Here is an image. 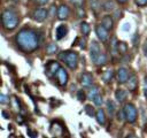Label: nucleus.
<instances>
[{
  "instance_id": "obj_27",
  "label": "nucleus",
  "mask_w": 147,
  "mask_h": 138,
  "mask_svg": "<svg viewBox=\"0 0 147 138\" xmlns=\"http://www.w3.org/2000/svg\"><path fill=\"white\" fill-rule=\"evenodd\" d=\"M98 94V89L94 87V86H91L90 87V91H88V99L90 100H93V98Z\"/></svg>"
},
{
  "instance_id": "obj_19",
  "label": "nucleus",
  "mask_w": 147,
  "mask_h": 138,
  "mask_svg": "<svg viewBox=\"0 0 147 138\" xmlns=\"http://www.w3.org/2000/svg\"><path fill=\"white\" fill-rule=\"evenodd\" d=\"M88 3H90L91 9L94 12V14H95V15H98V14H99V12H100V9L102 8V6L100 5L99 0H88Z\"/></svg>"
},
{
  "instance_id": "obj_29",
  "label": "nucleus",
  "mask_w": 147,
  "mask_h": 138,
  "mask_svg": "<svg viewBox=\"0 0 147 138\" xmlns=\"http://www.w3.org/2000/svg\"><path fill=\"white\" fill-rule=\"evenodd\" d=\"M92 101L94 102V105H95V106H101L103 100H102V97H101V95L98 93V94H96V95L93 98V100H92Z\"/></svg>"
},
{
  "instance_id": "obj_35",
  "label": "nucleus",
  "mask_w": 147,
  "mask_h": 138,
  "mask_svg": "<svg viewBox=\"0 0 147 138\" xmlns=\"http://www.w3.org/2000/svg\"><path fill=\"white\" fill-rule=\"evenodd\" d=\"M0 101H1V103H7L8 102V97L5 95V94H1L0 95Z\"/></svg>"
},
{
  "instance_id": "obj_7",
  "label": "nucleus",
  "mask_w": 147,
  "mask_h": 138,
  "mask_svg": "<svg viewBox=\"0 0 147 138\" xmlns=\"http://www.w3.org/2000/svg\"><path fill=\"white\" fill-rule=\"evenodd\" d=\"M95 33H96V37L99 38L100 41H102V43L107 41L108 36H109V32H108V30L102 24H98L95 26Z\"/></svg>"
},
{
  "instance_id": "obj_37",
  "label": "nucleus",
  "mask_w": 147,
  "mask_h": 138,
  "mask_svg": "<svg viewBox=\"0 0 147 138\" xmlns=\"http://www.w3.org/2000/svg\"><path fill=\"white\" fill-rule=\"evenodd\" d=\"M144 93H145V97L147 99V76L145 77V80H144Z\"/></svg>"
},
{
  "instance_id": "obj_32",
  "label": "nucleus",
  "mask_w": 147,
  "mask_h": 138,
  "mask_svg": "<svg viewBox=\"0 0 147 138\" xmlns=\"http://www.w3.org/2000/svg\"><path fill=\"white\" fill-rule=\"evenodd\" d=\"M85 9H84V7H79V8H77V16L78 17H85Z\"/></svg>"
},
{
  "instance_id": "obj_20",
  "label": "nucleus",
  "mask_w": 147,
  "mask_h": 138,
  "mask_svg": "<svg viewBox=\"0 0 147 138\" xmlns=\"http://www.w3.org/2000/svg\"><path fill=\"white\" fill-rule=\"evenodd\" d=\"M95 66H98V67H101V66H105L106 64V62H107V56H106V54L102 52L95 60H93L92 61Z\"/></svg>"
},
{
  "instance_id": "obj_10",
  "label": "nucleus",
  "mask_w": 147,
  "mask_h": 138,
  "mask_svg": "<svg viewBox=\"0 0 147 138\" xmlns=\"http://www.w3.org/2000/svg\"><path fill=\"white\" fill-rule=\"evenodd\" d=\"M59 69H60V64H59L57 61H49L47 63V66H46V74L49 77L55 76Z\"/></svg>"
},
{
  "instance_id": "obj_8",
  "label": "nucleus",
  "mask_w": 147,
  "mask_h": 138,
  "mask_svg": "<svg viewBox=\"0 0 147 138\" xmlns=\"http://www.w3.org/2000/svg\"><path fill=\"white\" fill-rule=\"evenodd\" d=\"M101 53H102V51H101V46H100V44H99L98 41L93 40V41L91 43V46H90V55H91L92 61L95 60Z\"/></svg>"
},
{
  "instance_id": "obj_5",
  "label": "nucleus",
  "mask_w": 147,
  "mask_h": 138,
  "mask_svg": "<svg viewBox=\"0 0 147 138\" xmlns=\"http://www.w3.org/2000/svg\"><path fill=\"white\" fill-rule=\"evenodd\" d=\"M49 133L54 137H63L64 136V128L61 123L53 121L49 126Z\"/></svg>"
},
{
  "instance_id": "obj_12",
  "label": "nucleus",
  "mask_w": 147,
  "mask_h": 138,
  "mask_svg": "<svg viewBox=\"0 0 147 138\" xmlns=\"http://www.w3.org/2000/svg\"><path fill=\"white\" fill-rule=\"evenodd\" d=\"M69 15H70V9H69V7H68L67 5H61V6H59L57 13H56V16H57L59 20H61V21L67 20V18L69 17Z\"/></svg>"
},
{
  "instance_id": "obj_6",
  "label": "nucleus",
  "mask_w": 147,
  "mask_h": 138,
  "mask_svg": "<svg viewBox=\"0 0 147 138\" xmlns=\"http://www.w3.org/2000/svg\"><path fill=\"white\" fill-rule=\"evenodd\" d=\"M55 77H56L57 84H59L60 86H65V85H67L68 79H69V76H68V72L65 71V69H64V68L60 67V69L57 70V72H56V75H55Z\"/></svg>"
},
{
  "instance_id": "obj_15",
  "label": "nucleus",
  "mask_w": 147,
  "mask_h": 138,
  "mask_svg": "<svg viewBox=\"0 0 147 138\" xmlns=\"http://www.w3.org/2000/svg\"><path fill=\"white\" fill-rule=\"evenodd\" d=\"M101 24L108 30L110 31L113 28H114V18L110 16V15H105L101 20Z\"/></svg>"
},
{
  "instance_id": "obj_36",
  "label": "nucleus",
  "mask_w": 147,
  "mask_h": 138,
  "mask_svg": "<svg viewBox=\"0 0 147 138\" xmlns=\"http://www.w3.org/2000/svg\"><path fill=\"white\" fill-rule=\"evenodd\" d=\"M142 53H144V55L147 57V39L145 40V43H144V45H142Z\"/></svg>"
},
{
  "instance_id": "obj_41",
  "label": "nucleus",
  "mask_w": 147,
  "mask_h": 138,
  "mask_svg": "<svg viewBox=\"0 0 147 138\" xmlns=\"http://www.w3.org/2000/svg\"><path fill=\"white\" fill-rule=\"evenodd\" d=\"M146 129H147V121H146Z\"/></svg>"
},
{
  "instance_id": "obj_22",
  "label": "nucleus",
  "mask_w": 147,
  "mask_h": 138,
  "mask_svg": "<svg viewBox=\"0 0 147 138\" xmlns=\"http://www.w3.org/2000/svg\"><path fill=\"white\" fill-rule=\"evenodd\" d=\"M127 49H129V47H127V44L125 41H118V44H117V52L121 55L126 54L127 53Z\"/></svg>"
},
{
  "instance_id": "obj_21",
  "label": "nucleus",
  "mask_w": 147,
  "mask_h": 138,
  "mask_svg": "<svg viewBox=\"0 0 147 138\" xmlns=\"http://www.w3.org/2000/svg\"><path fill=\"white\" fill-rule=\"evenodd\" d=\"M95 117H96V121H98V123H100V124H105L106 123V113H105V110L103 109H98L96 110V114H95Z\"/></svg>"
},
{
  "instance_id": "obj_18",
  "label": "nucleus",
  "mask_w": 147,
  "mask_h": 138,
  "mask_svg": "<svg viewBox=\"0 0 147 138\" xmlns=\"http://www.w3.org/2000/svg\"><path fill=\"white\" fill-rule=\"evenodd\" d=\"M115 97H116V100H117L118 102H124V101L126 100L127 94H126V92H125L123 89H118V90H116V92H115Z\"/></svg>"
},
{
  "instance_id": "obj_4",
  "label": "nucleus",
  "mask_w": 147,
  "mask_h": 138,
  "mask_svg": "<svg viewBox=\"0 0 147 138\" xmlns=\"http://www.w3.org/2000/svg\"><path fill=\"white\" fill-rule=\"evenodd\" d=\"M123 110H124V115H125V121L127 123H134L137 121L138 112H137V108L132 103H126L123 107Z\"/></svg>"
},
{
  "instance_id": "obj_25",
  "label": "nucleus",
  "mask_w": 147,
  "mask_h": 138,
  "mask_svg": "<svg viewBox=\"0 0 147 138\" xmlns=\"http://www.w3.org/2000/svg\"><path fill=\"white\" fill-rule=\"evenodd\" d=\"M84 109H85V113H86V115H88L90 117H93V116H95V114H96V112L94 110L93 106H91V105H86Z\"/></svg>"
},
{
  "instance_id": "obj_2",
  "label": "nucleus",
  "mask_w": 147,
  "mask_h": 138,
  "mask_svg": "<svg viewBox=\"0 0 147 138\" xmlns=\"http://www.w3.org/2000/svg\"><path fill=\"white\" fill-rule=\"evenodd\" d=\"M1 22H2V26L6 30H14L17 28L18 23H20V18L17 16V14L10 9H7L2 13L1 16Z\"/></svg>"
},
{
  "instance_id": "obj_3",
  "label": "nucleus",
  "mask_w": 147,
  "mask_h": 138,
  "mask_svg": "<svg viewBox=\"0 0 147 138\" xmlns=\"http://www.w3.org/2000/svg\"><path fill=\"white\" fill-rule=\"evenodd\" d=\"M59 60H61L62 62H64L65 66L69 69L75 70L77 68V66H78L79 56H78V53L77 52H74V51H64V52L59 53Z\"/></svg>"
},
{
  "instance_id": "obj_31",
  "label": "nucleus",
  "mask_w": 147,
  "mask_h": 138,
  "mask_svg": "<svg viewBox=\"0 0 147 138\" xmlns=\"http://www.w3.org/2000/svg\"><path fill=\"white\" fill-rule=\"evenodd\" d=\"M77 98H78L79 101H84V100L86 99V95H85V93H84V90H79V91L77 92Z\"/></svg>"
},
{
  "instance_id": "obj_40",
  "label": "nucleus",
  "mask_w": 147,
  "mask_h": 138,
  "mask_svg": "<svg viewBox=\"0 0 147 138\" xmlns=\"http://www.w3.org/2000/svg\"><path fill=\"white\" fill-rule=\"evenodd\" d=\"M116 1H117L119 5H123V3H126V2H127V0H116Z\"/></svg>"
},
{
  "instance_id": "obj_13",
  "label": "nucleus",
  "mask_w": 147,
  "mask_h": 138,
  "mask_svg": "<svg viewBox=\"0 0 147 138\" xmlns=\"http://www.w3.org/2000/svg\"><path fill=\"white\" fill-rule=\"evenodd\" d=\"M67 34H68V26H67L65 24H60V25L56 28V31H55L56 40H61V39H63Z\"/></svg>"
},
{
  "instance_id": "obj_16",
  "label": "nucleus",
  "mask_w": 147,
  "mask_h": 138,
  "mask_svg": "<svg viewBox=\"0 0 147 138\" xmlns=\"http://www.w3.org/2000/svg\"><path fill=\"white\" fill-rule=\"evenodd\" d=\"M126 83H127L129 90H130V91H134V90L137 89V85H138V79H137L136 74H132V75L129 77V79H127Z\"/></svg>"
},
{
  "instance_id": "obj_30",
  "label": "nucleus",
  "mask_w": 147,
  "mask_h": 138,
  "mask_svg": "<svg viewBox=\"0 0 147 138\" xmlns=\"http://www.w3.org/2000/svg\"><path fill=\"white\" fill-rule=\"evenodd\" d=\"M70 2H71L76 8H79V7H84L85 0H70Z\"/></svg>"
},
{
  "instance_id": "obj_24",
  "label": "nucleus",
  "mask_w": 147,
  "mask_h": 138,
  "mask_svg": "<svg viewBox=\"0 0 147 138\" xmlns=\"http://www.w3.org/2000/svg\"><path fill=\"white\" fill-rule=\"evenodd\" d=\"M80 31H82V33L84 34V36H88L90 34V32H91V26H90V24L87 23V22H82L80 23Z\"/></svg>"
},
{
  "instance_id": "obj_14",
  "label": "nucleus",
  "mask_w": 147,
  "mask_h": 138,
  "mask_svg": "<svg viewBox=\"0 0 147 138\" xmlns=\"http://www.w3.org/2000/svg\"><path fill=\"white\" fill-rule=\"evenodd\" d=\"M80 83L84 87H91L93 83V77L90 72H83L80 76Z\"/></svg>"
},
{
  "instance_id": "obj_39",
  "label": "nucleus",
  "mask_w": 147,
  "mask_h": 138,
  "mask_svg": "<svg viewBox=\"0 0 147 138\" xmlns=\"http://www.w3.org/2000/svg\"><path fill=\"white\" fill-rule=\"evenodd\" d=\"M36 1H37V3H38V5H41V6H44V5H47L49 0H36Z\"/></svg>"
},
{
  "instance_id": "obj_11",
  "label": "nucleus",
  "mask_w": 147,
  "mask_h": 138,
  "mask_svg": "<svg viewBox=\"0 0 147 138\" xmlns=\"http://www.w3.org/2000/svg\"><path fill=\"white\" fill-rule=\"evenodd\" d=\"M48 10L46 8H38L33 12V18L37 21V22H42L47 18L48 16Z\"/></svg>"
},
{
  "instance_id": "obj_17",
  "label": "nucleus",
  "mask_w": 147,
  "mask_h": 138,
  "mask_svg": "<svg viewBox=\"0 0 147 138\" xmlns=\"http://www.w3.org/2000/svg\"><path fill=\"white\" fill-rule=\"evenodd\" d=\"M101 78H102V80H103L105 83H107V84L110 83V82L113 80V78H114V70H113V69L106 70V71L102 74Z\"/></svg>"
},
{
  "instance_id": "obj_26",
  "label": "nucleus",
  "mask_w": 147,
  "mask_h": 138,
  "mask_svg": "<svg viewBox=\"0 0 147 138\" xmlns=\"http://www.w3.org/2000/svg\"><path fill=\"white\" fill-rule=\"evenodd\" d=\"M56 51H57V45H56V44H53V43L49 44V45L47 46V48H46V52H47V54H49V55L56 53Z\"/></svg>"
},
{
  "instance_id": "obj_33",
  "label": "nucleus",
  "mask_w": 147,
  "mask_h": 138,
  "mask_svg": "<svg viewBox=\"0 0 147 138\" xmlns=\"http://www.w3.org/2000/svg\"><path fill=\"white\" fill-rule=\"evenodd\" d=\"M134 2H136V5L138 7H145V6H147V0H134Z\"/></svg>"
},
{
  "instance_id": "obj_9",
  "label": "nucleus",
  "mask_w": 147,
  "mask_h": 138,
  "mask_svg": "<svg viewBox=\"0 0 147 138\" xmlns=\"http://www.w3.org/2000/svg\"><path fill=\"white\" fill-rule=\"evenodd\" d=\"M130 75L126 68H119L116 72V78H117V83L118 84H125L129 79Z\"/></svg>"
},
{
  "instance_id": "obj_1",
  "label": "nucleus",
  "mask_w": 147,
  "mask_h": 138,
  "mask_svg": "<svg viewBox=\"0 0 147 138\" xmlns=\"http://www.w3.org/2000/svg\"><path fill=\"white\" fill-rule=\"evenodd\" d=\"M15 43L20 51L24 53L34 52L40 44L39 34L31 29H22L15 37Z\"/></svg>"
},
{
  "instance_id": "obj_28",
  "label": "nucleus",
  "mask_w": 147,
  "mask_h": 138,
  "mask_svg": "<svg viewBox=\"0 0 147 138\" xmlns=\"http://www.w3.org/2000/svg\"><path fill=\"white\" fill-rule=\"evenodd\" d=\"M107 109H108V113H109V115H110V116H111V115H114L115 106H114V103H113L110 100H108V101H107Z\"/></svg>"
},
{
  "instance_id": "obj_34",
  "label": "nucleus",
  "mask_w": 147,
  "mask_h": 138,
  "mask_svg": "<svg viewBox=\"0 0 147 138\" xmlns=\"http://www.w3.org/2000/svg\"><path fill=\"white\" fill-rule=\"evenodd\" d=\"M118 121H124L125 120V115H124V110L122 109V110H119L118 112Z\"/></svg>"
},
{
  "instance_id": "obj_23",
  "label": "nucleus",
  "mask_w": 147,
  "mask_h": 138,
  "mask_svg": "<svg viewBox=\"0 0 147 138\" xmlns=\"http://www.w3.org/2000/svg\"><path fill=\"white\" fill-rule=\"evenodd\" d=\"M102 9L105 12H111L115 9V2L110 1V0H106L105 3H102Z\"/></svg>"
},
{
  "instance_id": "obj_38",
  "label": "nucleus",
  "mask_w": 147,
  "mask_h": 138,
  "mask_svg": "<svg viewBox=\"0 0 147 138\" xmlns=\"http://www.w3.org/2000/svg\"><path fill=\"white\" fill-rule=\"evenodd\" d=\"M122 29H123V31H129V30L131 29L130 23H124V24L122 25Z\"/></svg>"
}]
</instances>
